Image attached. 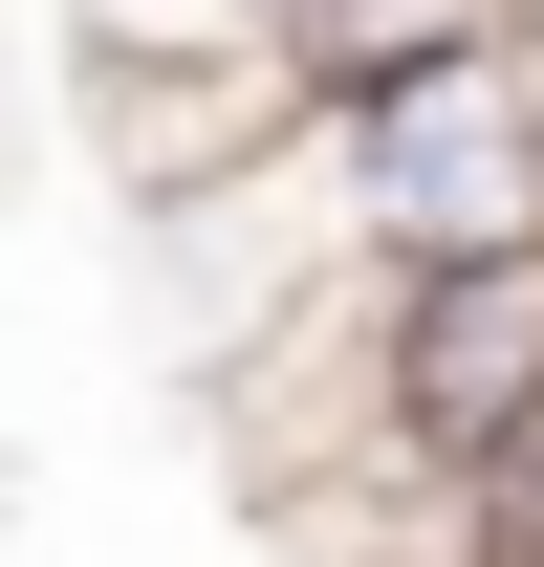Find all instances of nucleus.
I'll return each mask as SVG.
<instances>
[{
    "label": "nucleus",
    "mask_w": 544,
    "mask_h": 567,
    "mask_svg": "<svg viewBox=\"0 0 544 567\" xmlns=\"http://www.w3.org/2000/svg\"><path fill=\"white\" fill-rule=\"evenodd\" d=\"M327 175V240L348 284H414V262H523L544 240V44H458V66L370 87L305 132Z\"/></svg>",
    "instance_id": "obj_1"
},
{
    "label": "nucleus",
    "mask_w": 544,
    "mask_h": 567,
    "mask_svg": "<svg viewBox=\"0 0 544 567\" xmlns=\"http://www.w3.org/2000/svg\"><path fill=\"white\" fill-rule=\"evenodd\" d=\"M523 415H544V240H523V262H414V284H370V458L479 481Z\"/></svg>",
    "instance_id": "obj_2"
},
{
    "label": "nucleus",
    "mask_w": 544,
    "mask_h": 567,
    "mask_svg": "<svg viewBox=\"0 0 544 567\" xmlns=\"http://www.w3.org/2000/svg\"><path fill=\"white\" fill-rule=\"evenodd\" d=\"M283 132H305V110H283V87L240 66V44H87V153H109V175H132L153 218L240 197V175H262Z\"/></svg>",
    "instance_id": "obj_3"
},
{
    "label": "nucleus",
    "mask_w": 544,
    "mask_h": 567,
    "mask_svg": "<svg viewBox=\"0 0 544 567\" xmlns=\"http://www.w3.org/2000/svg\"><path fill=\"white\" fill-rule=\"evenodd\" d=\"M458 44H523V0H262V87L327 132V110H370V87L458 66Z\"/></svg>",
    "instance_id": "obj_4"
},
{
    "label": "nucleus",
    "mask_w": 544,
    "mask_h": 567,
    "mask_svg": "<svg viewBox=\"0 0 544 567\" xmlns=\"http://www.w3.org/2000/svg\"><path fill=\"white\" fill-rule=\"evenodd\" d=\"M283 567H501V524H479V481H436V458H327V481H262Z\"/></svg>",
    "instance_id": "obj_5"
},
{
    "label": "nucleus",
    "mask_w": 544,
    "mask_h": 567,
    "mask_svg": "<svg viewBox=\"0 0 544 567\" xmlns=\"http://www.w3.org/2000/svg\"><path fill=\"white\" fill-rule=\"evenodd\" d=\"M87 44H240L262 66V0H87Z\"/></svg>",
    "instance_id": "obj_6"
}]
</instances>
